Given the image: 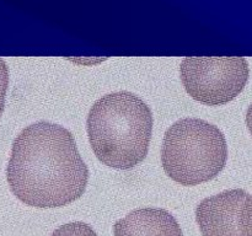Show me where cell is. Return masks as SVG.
I'll return each instance as SVG.
<instances>
[{
  "label": "cell",
  "mask_w": 252,
  "mask_h": 236,
  "mask_svg": "<svg viewBox=\"0 0 252 236\" xmlns=\"http://www.w3.org/2000/svg\"><path fill=\"white\" fill-rule=\"evenodd\" d=\"M12 194L34 208H59L85 193L89 169L75 138L63 125L36 122L12 143L6 167Z\"/></svg>",
  "instance_id": "1"
},
{
  "label": "cell",
  "mask_w": 252,
  "mask_h": 236,
  "mask_svg": "<svg viewBox=\"0 0 252 236\" xmlns=\"http://www.w3.org/2000/svg\"><path fill=\"white\" fill-rule=\"evenodd\" d=\"M153 123L152 110L139 96L129 91L107 93L89 111V142L106 166L133 169L147 157Z\"/></svg>",
  "instance_id": "2"
},
{
  "label": "cell",
  "mask_w": 252,
  "mask_h": 236,
  "mask_svg": "<svg viewBox=\"0 0 252 236\" xmlns=\"http://www.w3.org/2000/svg\"><path fill=\"white\" fill-rule=\"evenodd\" d=\"M226 159L225 135L212 123L182 118L165 133L162 169L182 186H197L216 178L225 167Z\"/></svg>",
  "instance_id": "3"
},
{
  "label": "cell",
  "mask_w": 252,
  "mask_h": 236,
  "mask_svg": "<svg viewBox=\"0 0 252 236\" xmlns=\"http://www.w3.org/2000/svg\"><path fill=\"white\" fill-rule=\"evenodd\" d=\"M250 69L243 57H187L180 64L186 92L207 106L233 101L248 84Z\"/></svg>",
  "instance_id": "4"
},
{
  "label": "cell",
  "mask_w": 252,
  "mask_h": 236,
  "mask_svg": "<svg viewBox=\"0 0 252 236\" xmlns=\"http://www.w3.org/2000/svg\"><path fill=\"white\" fill-rule=\"evenodd\" d=\"M196 220L202 236H252V196L235 188L204 198Z\"/></svg>",
  "instance_id": "5"
},
{
  "label": "cell",
  "mask_w": 252,
  "mask_h": 236,
  "mask_svg": "<svg viewBox=\"0 0 252 236\" xmlns=\"http://www.w3.org/2000/svg\"><path fill=\"white\" fill-rule=\"evenodd\" d=\"M115 236H184L171 213L161 208H139L113 225Z\"/></svg>",
  "instance_id": "6"
},
{
  "label": "cell",
  "mask_w": 252,
  "mask_h": 236,
  "mask_svg": "<svg viewBox=\"0 0 252 236\" xmlns=\"http://www.w3.org/2000/svg\"><path fill=\"white\" fill-rule=\"evenodd\" d=\"M51 236H97V234L84 221H71L56 229Z\"/></svg>",
  "instance_id": "7"
},
{
  "label": "cell",
  "mask_w": 252,
  "mask_h": 236,
  "mask_svg": "<svg viewBox=\"0 0 252 236\" xmlns=\"http://www.w3.org/2000/svg\"><path fill=\"white\" fill-rule=\"evenodd\" d=\"M9 86V69L6 63L0 58V116L5 107V96Z\"/></svg>",
  "instance_id": "8"
},
{
  "label": "cell",
  "mask_w": 252,
  "mask_h": 236,
  "mask_svg": "<svg viewBox=\"0 0 252 236\" xmlns=\"http://www.w3.org/2000/svg\"><path fill=\"white\" fill-rule=\"evenodd\" d=\"M246 125H248V129L252 137V103L249 106L248 112H246Z\"/></svg>",
  "instance_id": "9"
}]
</instances>
